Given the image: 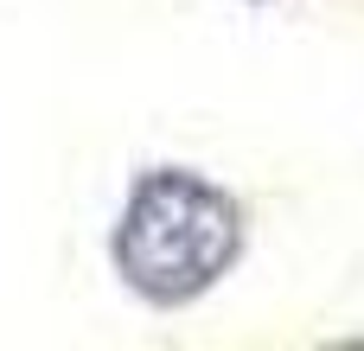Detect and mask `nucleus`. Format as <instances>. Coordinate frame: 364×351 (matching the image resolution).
<instances>
[{
  "label": "nucleus",
  "mask_w": 364,
  "mask_h": 351,
  "mask_svg": "<svg viewBox=\"0 0 364 351\" xmlns=\"http://www.w3.org/2000/svg\"><path fill=\"white\" fill-rule=\"evenodd\" d=\"M243 256V211L198 173L154 166L115 224V269L154 307H186L211 294Z\"/></svg>",
  "instance_id": "f257e3e1"
}]
</instances>
